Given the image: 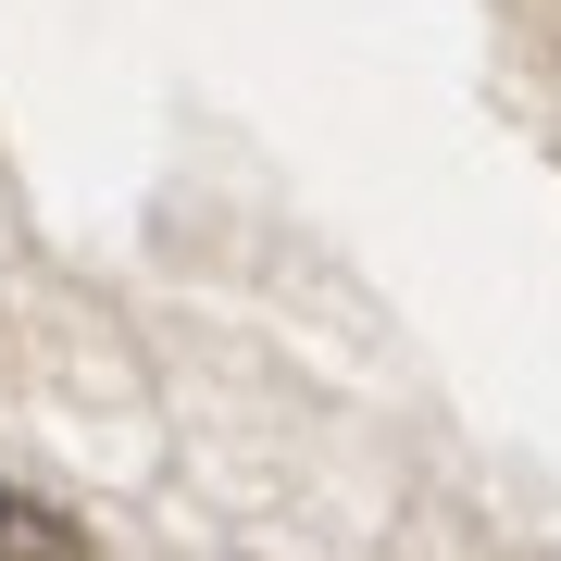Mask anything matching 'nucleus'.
<instances>
[{"instance_id": "f257e3e1", "label": "nucleus", "mask_w": 561, "mask_h": 561, "mask_svg": "<svg viewBox=\"0 0 561 561\" xmlns=\"http://www.w3.org/2000/svg\"><path fill=\"white\" fill-rule=\"evenodd\" d=\"M0 561H88V537H76L62 512H38V500L0 486Z\"/></svg>"}]
</instances>
